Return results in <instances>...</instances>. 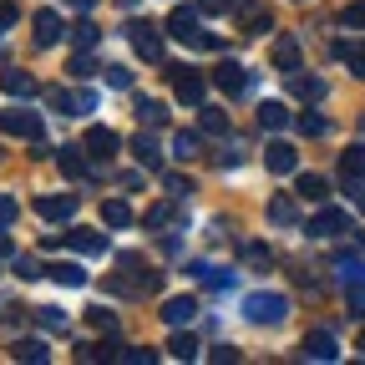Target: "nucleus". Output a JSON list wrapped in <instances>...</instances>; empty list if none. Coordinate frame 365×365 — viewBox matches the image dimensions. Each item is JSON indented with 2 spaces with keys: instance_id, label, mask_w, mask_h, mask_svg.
I'll list each match as a JSON object with an SVG mask.
<instances>
[{
  "instance_id": "obj_1",
  "label": "nucleus",
  "mask_w": 365,
  "mask_h": 365,
  "mask_svg": "<svg viewBox=\"0 0 365 365\" xmlns=\"http://www.w3.org/2000/svg\"><path fill=\"white\" fill-rule=\"evenodd\" d=\"M168 36L182 41V46H193V51H218V46H223L213 31H203V11L198 6H178L168 16Z\"/></svg>"
},
{
  "instance_id": "obj_2",
  "label": "nucleus",
  "mask_w": 365,
  "mask_h": 365,
  "mask_svg": "<svg viewBox=\"0 0 365 365\" xmlns=\"http://www.w3.org/2000/svg\"><path fill=\"white\" fill-rule=\"evenodd\" d=\"M244 314H249V325H284L289 299L284 294H249L244 299Z\"/></svg>"
},
{
  "instance_id": "obj_3",
  "label": "nucleus",
  "mask_w": 365,
  "mask_h": 365,
  "mask_svg": "<svg viewBox=\"0 0 365 365\" xmlns=\"http://www.w3.org/2000/svg\"><path fill=\"white\" fill-rule=\"evenodd\" d=\"M127 41H132V51H137V56L163 61V31H158L153 21H127Z\"/></svg>"
},
{
  "instance_id": "obj_4",
  "label": "nucleus",
  "mask_w": 365,
  "mask_h": 365,
  "mask_svg": "<svg viewBox=\"0 0 365 365\" xmlns=\"http://www.w3.org/2000/svg\"><path fill=\"white\" fill-rule=\"evenodd\" d=\"M81 148H86V158H97V163H112V158L122 153V137H117L112 127H86Z\"/></svg>"
},
{
  "instance_id": "obj_5",
  "label": "nucleus",
  "mask_w": 365,
  "mask_h": 365,
  "mask_svg": "<svg viewBox=\"0 0 365 365\" xmlns=\"http://www.w3.org/2000/svg\"><path fill=\"white\" fill-rule=\"evenodd\" d=\"M0 127H6L11 137H31V143H41V117L31 107H6V112H0Z\"/></svg>"
},
{
  "instance_id": "obj_6",
  "label": "nucleus",
  "mask_w": 365,
  "mask_h": 365,
  "mask_svg": "<svg viewBox=\"0 0 365 365\" xmlns=\"http://www.w3.org/2000/svg\"><path fill=\"white\" fill-rule=\"evenodd\" d=\"M350 228V213H340V208H319L314 218H309V239H340Z\"/></svg>"
},
{
  "instance_id": "obj_7",
  "label": "nucleus",
  "mask_w": 365,
  "mask_h": 365,
  "mask_svg": "<svg viewBox=\"0 0 365 365\" xmlns=\"http://www.w3.org/2000/svg\"><path fill=\"white\" fill-rule=\"evenodd\" d=\"M36 213L46 223H71L76 218V198L71 193H51V198H36Z\"/></svg>"
},
{
  "instance_id": "obj_8",
  "label": "nucleus",
  "mask_w": 365,
  "mask_h": 365,
  "mask_svg": "<svg viewBox=\"0 0 365 365\" xmlns=\"http://www.w3.org/2000/svg\"><path fill=\"white\" fill-rule=\"evenodd\" d=\"M173 91H178V102H188V107H203V76L198 71H182V66H173Z\"/></svg>"
},
{
  "instance_id": "obj_9",
  "label": "nucleus",
  "mask_w": 365,
  "mask_h": 365,
  "mask_svg": "<svg viewBox=\"0 0 365 365\" xmlns=\"http://www.w3.org/2000/svg\"><path fill=\"white\" fill-rule=\"evenodd\" d=\"M127 148H132V158L143 163L148 173H158V168H163V148H158V137H153V127H143V132H137V137H132Z\"/></svg>"
},
{
  "instance_id": "obj_10",
  "label": "nucleus",
  "mask_w": 365,
  "mask_h": 365,
  "mask_svg": "<svg viewBox=\"0 0 365 365\" xmlns=\"http://www.w3.org/2000/svg\"><path fill=\"white\" fill-rule=\"evenodd\" d=\"M31 36H36V46H56V41L66 36V26H61L56 11H36V16H31Z\"/></svg>"
},
{
  "instance_id": "obj_11",
  "label": "nucleus",
  "mask_w": 365,
  "mask_h": 365,
  "mask_svg": "<svg viewBox=\"0 0 365 365\" xmlns=\"http://www.w3.org/2000/svg\"><path fill=\"white\" fill-rule=\"evenodd\" d=\"M203 137H208L203 127H198V132H188V127L173 132V158H178V163H198V158H203Z\"/></svg>"
},
{
  "instance_id": "obj_12",
  "label": "nucleus",
  "mask_w": 365,
  "mask_h": 365,
  "mask_svg": "<svg viewBox=\"0 0 365 365\" xmlns=\"http://www.w3.org/2000/svg\"><path fill=\"white\" fill-rule=\"evenodd\" d=\"M299 350H304V360H340V345H335L330 330H309Z\"/></svg>"
},
{
  "instance_id": "obj_13",
  "label": "nucleus",
  "mask_w": 365,
  "mask_h": 365,
  "mask_svg": "<svg viewBox=\"0 0 365 365\" xmlns=\"http://www.w3.org/2000/svg\"><path fill=\"white\" fill-rule=\"evenodd\" d=\"M51 102H56L61 112H71V117H86L91 107H97V91H86V86H76V91H51Z\"/></svg>"
},
{
  "instance_id": "obj_14",
  "label": "nucleus",
  "mask_w": 365,
  "mask_h": 365,
  "mask_svg": "<svg viewBox=\"0 0 365 365\" xmlns=\"http://www.w3.org/2000/svg\"><path fill=\"white\" fill-rule=\"evenodd\" d=\"M234 11H239V21H244V31H249V36H264V31L274 26V16L259 6V0H234Z\"/></svg>"
},
{
  "instance_id": "obj_15",
  "label": "nucleus",
  "mask_w": 365,
  "mask_h": 365,
  "mask_svg": "<svg viewBox=\"0 0 365 365\" xmlns=\"http://www.w3.org/2000/svg\"><path fill=\"white\" fill-rule=\"evenodd\" d=\"M213 81H218L223 97H239V91H249V71H244L239 61H223V66L213 71Z\"/></svg>"
},
{
  "instance_id": "obj_16",
  "label": "nucleus",
  "mask_w": 365,
  "mask_h": 365,
  "mask_svg": "<svg viewBox=\"0 0 365 365\" xmlns=\"http://www.w3.org/2000/svg\"><path fill=\"white\" fill-rule=\"evenodd\" d=\"M163 319H168L173 330H178V325H193V319H198V299H193V294L168 299V304H163Z\"/></svg>"
},
{
  "instance_id": "obj_17",
  "label": "nucleus",
  "mask_w": 365,
  "mask_h": 365,
  "mask_svg": "<svg viewBox=\"0 0 365 365\" xmlns=\"http://www.w3.org/2000/svg\"><path fill=\"white\" fill-rule=\"evenodd\" d=\"M66 249H76V254H107V234H97V228H71Z\"/></svg>"
},
{
  "instance_id": "obj_18",
  "label": "nucleus",
  "mask_w": 365,
  "mask_h": 365,
  "mask_svg": "<svg viewBox=\"0 0 365 365\" xmlns=\"http://www.w3.org/2000/svg\"><path fill=\"white\" fill-rule=\"evenodd\" d=\"M56 168H61L66 178H76V182L91 178V168H86V148H61V153H56Z\"/></svg>"
},
{
  "instance_id": "obj_19",
  "label": "nucleus",
  "mask_w": 365,
  "mask_h": 365,
  "mask_svg": "<svg viewBox=\"0 0 365 365\" xmlns=\"http://www.w3.org/2000/svg\"><path fill=\"white\" fill-rule=\"evenodd\" d=\"M264 163H269V173H294L299 168V153L289 143H269L264 148Z\"/></svg>"
},
{
  "instance_id": "obj_20",
  "label": "nucleus",
  "mask_w": 365,
  "mask_h": 365,
  "mask_svg": "<svg viewBox=\"0 0 365 365\" xmlns=\"http://www.w3.org/2000/svg\"><path fill=\"white\" fill-rule=\"evenodd\" d=\"M289 91L299 102H325V81L319 76H304V71H289Z\"/></svg>"
},
{
  "instance_id": "obj_21",
  "label": "nucleus",
  "mask_w": 365,
  "mask_h": 365,
  "mask_svg": "<svg viewBox=\"0 0 365 365\" xmlns=\"http://www.w3.org/2000/svg\"><path fill=\"white\" fill-rule=\"evenodd\" d=\"M0 86H6V97H31V91H36V76L21 71V66H6V71H0Z\"/></svg>"
},
{
  "instance_id": "obj_22",
  "label": "nucleus",
  "mask_w": 365,
  "mask_h": 365,
  "mask_svg": "<svg viewBox=\"0 0 365 365\" xmlns=\"http://www.w3.org/2000/svg\"><path fill=\"white\" fill-rule=\"evenodd\" d=\"M294 193H299L304 203H325V198H330V182L319 178V173H299V182H294Z\"/></svg>"
},
{
  "instance_id": "obj_23",
  "label": "nucleus",
  "mask_w": 365,
  "mask_h": 365,
  "mask_svg": "<svg viewBox=\"0 0 365 365\" xmlns=\"http://www.w3.org/2000/svg\"><path fill=\"white\" fill-rule=\"evenodd\" d=\"M274 66H279L284 76L299 71V41H294V36H279V41H274Z\"/></svg>"
},
{
  "instance_id": "obj_24",
  "label": "nucleus",
  "mask_w": 365,
  "mask_h": 365,
  "mask_svg": "<svg viewBox=\"0 0 365 365\" xmlns=\"http://www.w3.org/2000/svg\"><path fill=\"white\" fill-rule=\"evenodd\" d=\"M66 36H71V46H76V51H91V46H97V41H102V26L81 16L76 26H66Z\"/></svg>"
},
{
  "instance_id": "obj_25",
  "label": "nucleus",
  "mask_w": 365,
  "mask_h": 365,
  "mask_svg": "<svg viewBox=\"0 0 365 365\" xmlns=\"http://www.w3.org/2000/svg\"><path fill=\"white\" fill-rule=\"evenodd\" d=\"M269 218L279 223V228H294V223H299V208H294V198H289V193H274V198H269Z\"/></svg>"
},
{
  "instance_id": "obj_26",
  "label": "nucleus",
  "mask_w": 365,
  "mask_h": 365,
  "mask_svg": "<svg viewBox=\"0 0 365 365\" xmlns=\"http://www.w3.org/2000/svg\"><path fill=\"white\" fill-rule=\"evenodd\" d=\"M51 279H56L61 289H81V284H86V269H81V264H66V259H61V264H51Z\"/></svg>"
},
{
  "instance_id": "obj_27",
  "label": "nucleus",
  "mask_w": 365,
  "mask_h": 365,
  "mask_svg": "<svg viewBox=\"0 0 365 365\" xmlns=\"http://www.w3.org/2000/svg\"><path fill=\"white\" fill-rule=\"evenodd\" d=\"M198 127L208 137H228V112L223 107H198Z\"/></svg>"
},
{
  "instance_id": "obj_28",
  "label": "nucleus",
  "mask_w": 365,
  "mask_h": 365,
  "mask_svg": "<svg viewBox=\"0 0 365 365\" xmlns=\"http://www.w3.org/2000/svg\"><path fill=\"white\" fill-rule=\"evenodd\" d=\"M335 56L350 61V71L365 81V41H340V46H335Z\"/></svg>"
},
{
  "instance_id": "obj_29",
  "label": "nucleus",
  "mask_w": 365,
  "mask_h": 365,
  "mask_svg": "<svg viewBox=\"0 0 365 365\" xmlns=\"http://www.w3.org/2000/svg\"><path fill=\"white\" fill-rule=\"evenodd\" d=\"M127 223H132V208L122 198H107L102 203V228H127Z\"/></svg>"
},
{
  "instance_id": "obj_30",
  "label": "nucleus",
  "mask_w": 365,
  "mask_h": 365,
  "mask_svg": "<svg viewBox=\"0 0 365 365\" xmlns=\"http://www.w3.org/2000/svg\"><path fill=\"white\" fill-rule=\"evenodd\" d=\"M340 178H365V143L340 153Z\"/></svg>"
},
{
  "instance_id": "obj_31",
  "label": "nucleus",
  "mask_w": 365,
  "mask_h": 365,
  "mask_svg": "<svg viewBox=\"0 0 365 365\" xmlns=\"http://www.w3.org/2000/svg\"><path fill=\"white\" fill-rule=\"evenodd\" d=\"M259 127H264V132H284V127H289V112H284L279 102H264V107H259Z\"/></svg>"
},
{
  "instance_id": "obj_32",
  "label": "nucleus",
  "mask_w": 365,
  "mask_h": 365,
  "mask_svg": "<svg viewBox=\"0 0 365 365\" xmlns=\"http://www.w3.org/2000/svg\"><path fill=\"white\" fill-rule=\"evenodd\" d=\"M137 122H143V127H163L168 122V107L153 102V97H137Z\"/></svg>"
},
{
  "instance_id": "obj_33",
  "label": "nucleus",
  "mask_w": 365,
  "mask_h": 365,
  "mask_svg": "<svg viewBox=\"0 0 365 365\" xmlns=\"http://www.w3.org/2000/svg\"><path fill=\"white\" fill-rule=\"evenodd\" d=\"M11 355H16V360H31V365H46V360H51V350H46L41 340H16Z\"/></svg>"
},
{
  "instance_id": "obj_34",
  "label": "nucleus",
  "mask_w": 365,
  "mask_h": 365,
  "mask_svg": "<svg viewBox=\"0 0 365 365\" xmlns=\"http://www.w3.org/2000/svg\"><path fill=\"white\" fill-rule=\"evenodd\" d=\"M193 279H198L203 289H223V284H228V269H218V264H193Z\"/></svg>"
},
{
  "instance_id": "obj_35",
  "label": "nucleus",
  "mask_w": 365,
  "mask_h": 365,
  "mask_svg": "<svg viewBox=\"0 0 365 365\" xmlns=\"http://www.w3.org/2000/svg\"><path fill=\"white\" fill-rule=\"evenodd\" d=\"M198 350H203V345H198L193 335H182V325H178V335L168 340V355H178V360H198Z\"/></svg>"
},
{
  "instance_id": "obj_36",
  "label": "nucleus",
  "mask_w": 365,
  "mask_h": 365,
  "mask_svg": "<svg viewBox=\"0 0 365 365\" xmlns=\"http://www.w3.org/2000/svg\"><path fill=\"white\" fill-rule=\"evenodd\" d=\"M345 309H350V319H365V279L345 284Z\"/></svg>"
},
{
  "instance_id": "obj_37",
  "label": "nucleus",
  "mask_w": 365,
  "mask_h": 365,
  "mask_svg": "<svg viewBox=\"0 0 365 365\" xmlns=\"http://www.w3.org/2000/svg\"><path fill=\"white\" fill-rule=\"evenodd\" d=\"M86 325H91V330H117V314H112L107 304H91V309H86Z\"/></svg>"
},
{
  "instance_id": "obj_38",
  "label": "nucleus",
  "mask_w": 365,
  "mask_h": 365,
  "mask_svg": "<svg viewBox=\"0 0 365 365\" xmlns=\"http://www.w3.org/2000/svg\"><path fill=\"white\" fill-rule=\"evenodd\" d=\"M66 71H71V76H76V81H86V76H91V71H97V61H91V51H76V56H71V61H66Z\"/></svg>"
},
{
  "instance_id": "obj_39",
  "label": "nucleus",
  "mask_w": 365,
  "mask_h": 365,
  "mask_svg": "<svg viewBox=\"0 0 365 365\" xmlns=\"http://www.w3.org/2000/svg\"><path fill=\"white\" fill-rule=\"evenodd\" d=\"M173 213H178V208H173V203H153V208H148V218H143V223H148V228H168V223H173Z\"/></svg>"
},
{
  "instance_id": "obj_40",
  "label": "nucleus",
  "mask_w": 365,
  "mask_h": 365,
  "mask_svg": "<svg viewBox=\"0 0 365 365\" xmlns=\"http://www.w3.org/2000/svg\"><path fill=\"white\" fill-rule=\"evenodd\" d=\"M299 132H304V137H325V132H330V122L319 117V112H304V117H299Z\"/></svg>"
},
{
  "instance_id": "obj_41",
  "label": "nucleus",
  "mask_w": 365,
  "mask_h": 365,
  "mask_svg": "<svg viewBox=\"0 0 365 365\" xmlns=\"http://www.w3.org/2000/svg\"><path fill=\"white\" fill-rule=\"evenodd\" d=\"M11 264H16V274H21V279H41V274H46V269H41L31 254H11Z\"/></svg>"
},
{
  "instance_id": "obj_42",
  "label": "nucleus",
  "mask_w": 365,
  "mask_h": 365,
  "mask_svg": "<svg viewBox=\"0 0 365 365\" xmlns=\"http://www.w3.org/2000/svg\"><path fill=\"white\" fill-rule=\"evenodd\" d=\"M163 188H168V198H188V193H193V182L182 178V173H168V182H163Z\"/></svg>"
},
{
  "instance_id": "obj_43",
  "label": "nucleus",
  "mask_w": 365,
  "mask_h": 365,
  "mask_svg": "<svg viewBox=\"0 0 365 365\" xmlns=\"http://www.w3.org/2000/svg\"><path fill=\"white\" fill-rule=\"evenodd\" d=\"M36 319H41L46 330H66V314H61V309H51V304H41V309H36Z\"/></svg>"
},
{
  "instance_id": "obj_44",
  "label": "nucleus",
  "mask_w": 365,
  "mask_h": 365,
  "mask_svg": "<svg viewBox=\"0 0 365 365\" xmlns=\"http://www.w3.org/2000/svg\"><path fill=\"white\" fill-rule=\"evenodd\" d=\"M117 360H127V365H153V350H137V345H117Z\"/></svg>"
},
{
  "instance_id": "obj_45",
  "label": "nucleus",
  "mask_w": 365,
  "mask_h": 365,
  "mask_svg": "<svg viewBox=\"0 0 365 365\" xmlns=\"http://www.w3.org/2000/svg\"><path fill=\"white\" fill-rule=\"evenodd\" d=\"M350 31H365V0H350V6H345V16H340Z\"/></svg>"
},
{
  "instance_id": "obj_46",
  "label": "nucleus",
  "mask_w": 365,
  "mask_h": 365,
  "mask_svg": "<svg viewBox=\"0 0 365 365\" xmlns=\"http://www.w3.org/2000/svg\"><path fill=\"white\" fill-rule=\"evenodd\" d=\"M102 76H107V86H117V91H127V86H132V71H127V66H112V61H107V71H102Z\"/></svg>"
},
{
  "instance_id": "obj_47",
  "label": "nucleus",
  "mask_w": 365,
  "mask_h": 365,
  "mask_svg": "<svg viewBox=\"0 0 365 365\" xmlns=\"http://www.w3.org/2000/svg\"><path fill=\"white\" fill-rule=\"evenodd\" d=\"M244 264L249 269H269V249L264 244H244Z\"/></svg>"
},
{
  "instance_id": "obj_48",
  "label": "nucleus",
  "mask_w": 365,
  "mask_h": 365,
  "mask_svg": "<svg viewBox=\"0 0 365 365\" xmlns=\"http://www.w3.org/2000/svg\"><path fill=\"white\" fill-rule=\"evenodd\" d=\"M16 218H21V203H16V198H6V193H0V228H11Z\"/></svg>"
},
{
  "instance_id": "obj_49",
  "label": "nucleus",
  "mask_w": 365,
  "mask_h": 365,
  "mask_svg": "<svg viewBox=\"0 0 365 365\" xmlns=\"http://www.w3.org/2000/svg\"><path fill=\"white\" fill-rule=\"evenodd\" d=\"M198 11L203 16H223V11H234V0H198Z\"/></svg>"
},
{
  "instance_id": "obj_50",
  "label": "nucleus",
  "mask_w": 365,
  "mask_h": 365,
  "mask_svg": "<svg viewBox=\"0 0 365 365\" xmlns=\"http://www.w3.org/2000/svg\"><path fill=\"white\" fill-rule=\"evenodd\" d=\"M16 21H21V11H16V6H0V31H11Z\"/></svg>"
},
{
  "instance_id": "obj_51",
  "label": "nucleus",
  "mask_w": 365,
  "mask_h": 365,
  "mask_svg": "<svg viewBox=\"0 0 365 365\" xmlns=\"http://www.w3.org/2000/svg\"><path fill=\"white\" fill-rule=\"evenodd\" d=\"M208 360H218V365H228V360H239V350H228V345H223V350H208Z\"/></svg>"
},
{
  "instance_id": "obj_52",
  "label": "nucleus",
  "mask_w": 365,
  "mask_h": 365,
  "mask_svg": "<svg viewBox=\"0 0 365 365\" xmlns=\"http://www.w3.org/2000/svg\"><path fill=\"white\" fill-rule=\"evenodd\" d=\"M0 259H11V239H6V228H0Z\"/></svg>"
},
{
  "instance_id": "obj_53",
  "label": "nucleus",
  "mask_w": 365,
  "mask_h": 365,
  "mask_svg": "<svg viewBox=\"0 0 365 365\" xmlns=\"http://www.w3.org/2000/svg\"><path fill=\"white\" fill-rule=\"evenodd\" d=\"M66 6H76V11H91V6H97V0H66Z\"/></svg>"
},
{
  "instance_id": "obj_54",
  "label": "nucleus",
  "mask_w": 365,
  "mask_h": 365,
  "mask_svg": "<svg viewBox=\"0 0 365 365\" xmlns=\"http://www.w3.org/2000/svg\"><path fill=\"white\" fill-rule=\"evenodd\" d=\"M360 350H365V330H360Z\"/></svg>"
}]
</instances>
